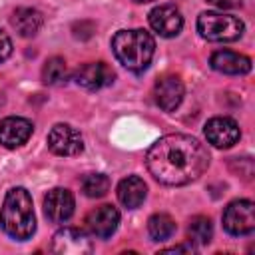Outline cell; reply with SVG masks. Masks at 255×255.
Wrapping results in <instances>:
<instances>
[{
	"mask_svg": "<svg viewBox=\"0 0 255 255\" xmlns=\"http://www.w3.org/2000/svg\"><path fill=\"white\" fill-rule=\"evenodd\" d=\"M207 2H211L217 8H235L241 0H207Z\"/></svg>",
	"mask_w": 255,
	"mask_h": 255,
	"instance_id": "23",
	"label": "cell"
},
{
	"mask_svg": "<svg viewBox=\"0 0 255 255\" xmlns=\"http://www.w3.org/2000/svg\"><path fill=\"white\" fill-rule=\"evenodd\" d=\"M12 54V40L8 38L6 32L0 30V62H4Z\"/></svg>",
	"mask_w": 255,
	"mask_h": 255,
	"instance_id": "22",
	"label": "cell"
},
{
	"mask_svg": "<svg viewBox=\"0 0 255 255\" xmlns=\"http://www.w3.org/2000/svg\"><path fill=\"white\" fill-rule=\"evenodd\" d=\"M112 50L124 68L143 72L153 58L155 42L145 30H120L112 38Z\"/></svg>",
	"mask_w": 255,
	"mask_h": 255,
	"instance_id": "3",
	"label": "cell"
},
{
	"mask_svg": "<svg viewBox=\"0 0 255 255\" xmlns=\"http://www.w3.org/2000/svg\"><path fill=\"white\" fill-rule=\"evenodd\" d=\"M110 189V179L104 173H88L82 177V191L88 197H104Z\"/></svg>",
	"mask_w": 255,
	"mask_h": 255,
	"instance_id": "21",
	"label": "cell"
},
{
	"mask_svg": "<svg viewBox=\"0 0 255 255\" xmlns=\"http://www.w3.org/2000/svg\"><path fill=\"white\" fill-rule=\"evenodd\" d=\"M211 68L221 72V74H231V76H241L251 70V58L231 52V50H217L211 54L209 60Z\"/></svg>",
	"mask_w": 255,
	"mask_h": 255,
	"instance_id": "15",
	"label": "cell"
},
{
	"mask_svg": "<svg viewBox=\"0 0 255 255\" xmlns=\"http://www.w3.org/2000/svg\"><path fill=\"white\" fill-rule=\"evenodd\" d=\"M135 2H151V0H135Z\"/></svg>",
	"mask_w": 255,
	"mask_h": 255,
	"instance_id": "26",
	"label": "cell"
},
{
	"mask_svg": "<svg viewBox=\"0 0 255 255\" xmlns=\"http://www.w3.org/2000/svg\"><path fill=\"white\" fill-rule=\"evenodd\" d=\"M0 227L8 237L16 241H26L34 235L36 215L32 197L24 187H14L6 193L0 209Z\"/></svg>",
	"mask_w": 255,
	"mask_h": 255,
	"instance_id": "2",
	"label": "cell"
},
{
	"mask_svg": "<svg viewBox=\"0 0 255 255\" xmlns=\"http://www.w3.org/2000/svg\"><path fill=\"white\" fill-rule=\"evenodd\" d=\"M32 124L26 118L10 116L0 122V143L8 149L24 145L32 135Z\"/></svg>",
	"mask_w": 255,
	"mask_h": 255,
	"instance_id": "14",
	"label": "cell"
},
{
	"mask_svg": "<svg viewBox=\"0 0 255 255\" xmlns=\"http://www.w3.org/2000/svg\"><path fill=\"white\" fill-rule=\"evenodd\" d=\"M42 80L50 86H58L68 80V66L62 58H50L42 68Z\"/></svg>",
	"mask_w": 255,
	"mask_h": 255,
	"instance_id": "20",
	"label": "cell"
},
{
	"mask_svg": "<svg viewBox=\"0 0 255 255\" xmlns=\"http://www.w3.org/2000/svg\"><path fill=\"white\" fill-rule=\"evenodd\" d=\"M2 106H4V96L0 94V108H2Z\"/></svg>",
	"mask_w": 255,
	"mask_h": 255,
	"instance_id": "25",
	"label": "cell"
},
{
	"mask_svg": "<svg viewBox=\"0 0 255 255\" xmlns=\"http://www.w3.org/2000/svg\"><path fill=\"white\" fill-rule=\"evenodd\" d=\"M86 229L100 239H108L110 235H114V231L120 225V211L114 205H98L94 207L88 215H86Z\"/></svg>",
	"mask_w": 255,
	"mask_h": 255,
	"instance_id": "8",
	"label": "cell"
},
{
	"mask_svg": "<svg viewBox=\"0 0 255 255\" xmlns=\"http://www.w3.org/2000/svg\"><path fill=\"white\" fill-rule=\"evenodd\" d=\"M183 82L177 76H163L153 86V100L163 112H175L183 100Z\"/></svg>",
	"mask_w": 255,
	"mask_h": 255,
	"instance_id": "11",
	"label": "cell"
},
{
	"mask_svg": "<svg viewBox=\"0 0 255 255\" xmlns=\"http://www.w3.org/2000/svg\"><path fill=\"white\" fill-rule=\"evenodd\" d=\"M179 251H193V247H185V245H175V247L163 249V253H179Z\"/></svg>",
	"mask_w": 255,
	"mask_h": 255,
	"instance_id": "24",
	"label": "cell"
},
{
	"mask_svg": "<svg viewBox=\"0 0 255 255\" xmlns=\"http://www.w3.org/2000/svg\"><path fill=\"white\" fill-rule=\"evenodd\" d=\"M149 26L163 38H173L181 32L183 26V18L179 14V10L171 4H163L157 6L149 12Z\"/></svg>",
	"mask_w": 255,
	"mask_h": 255,
	"instance_id": "13",
	"label": "cell"
},
{
	"mask_svg": "<svg viewBox=\"0 0 255 255\" xmlns=\"http://www.w3.org/2000/svg\"><path fill=\"white\" fill-rule=\"evenodd\" d=\"M245 26L237 16L223 12H203L197 18V32L209 42H233L239 40Z\"/></svg>",
	"mask_w": 255,
	"mask_h": 255,
	"instance_id": "4",
	"label": "cell"
},
{
	"mask_svg": "<svg viewBox=\"0 0 255 255\" xmlns=\"http://www.w3.org/2000/svg\"><path fill=\"white\" fill-rule=\"evenodd\" d=\"M74 80L78 86L94 92V90H102L114 82V70L104 62H90L76 70Z\"/></svg>",
	"mask_w": 255,
	"mask_h": 255,
	"instance_id": "12",
	"label": "cell"
},
{
	"mask_svg": "<svg viewBox=\"0 0 255 255\" xmlns=\"http://www.w3.org/2000/svg\"><path fill=\"white\" fill-rule=\"evenodd\" d=\"M147 231L153 241H165L175 233V221L167 213H155L147 221Z\"/></svg>",
	"mask_w": 255,
	"mask_h": 255,
	"instance_id": "18",
	"label": "cell"
},
{
	"mask_svg": "<svg viewBox=\"0 0 255 255\" xmlns=\"http://www.w3.org/2000/svg\"><path fill=\"white\" fill-rule=\"evenodd\" d=\"M187 235H189V241L195 243V245H207L211 241V235H213V225L209 221V217L205 215H197L189 221L187 225Z\"/></svg>",
	"mask_w": 255,
	"mask_h": 255,
	"instance_id": "19",
	"label": "cell"
},
{
	"mask_svg": "<svg viewBox=\"0 0 255 255\" xmlns=\"http://www.w3.org/2000/svg\"><path fill=\"white\" fill-rule=\"evenodd\" d=\"M42 22H44V18L36 8H18L12 16V26L24 38L36 36L38 30L42 28Z\"/></svg>",
	"mask_w": 255,
	"mask_h": 255,
	"instance_id": "17",
	"label": "cell"
},
{
	"mask_svg": "<svg viewBox=\"0 0 255 255\" xmlns=\"http://www.w3.org/2000/svg\"><path fill=\"white\" fill-rule=\"evenodd\" d=\"M145 163L159 183L185 185L205 173L209 153L195 137L187 133H169L147 149Z\"/></svg>",
	"mask_w": 255,
	"mask_h": 255,
	"instance_id": "1",
	"label": "cell"
},
{
	"mask_svg": "<svg viewBox=\"0 0 255 255\" xmlns=\"http://www.w3.org/2000/svg\"><path fill=\"white\" fill-rule=\"evenodd\" d=\"M241 131H239V126L235 120L227 118V116H217V118H211L207 124H205V137L211 145L215 147H231L233 143H237Z\"/></svg>",
	"mask_w": 255,
	"mask_h": 255,
	"instance_id": "9",
	"label": "cell"
},
{
	"mask_svg": "<svg viewBox=\"0 0 255 255\" xmlns=\"http://www.w3.org/2000/svg\"><path fill=\"white\" fill-rule=\"evenodd\" d=\"M44 213L54 223H64L74 213V195L66 187H54L44 197Z\"/></svg>",
	"mask_w": 255,
	"mask_h": 255,
	"instance_id": "10",
	"label": "cell"
},
{
	"mask_svg": "<svg viewBox=\"0 0 255 255\" xmlns=\"http://www.w3.org/2000/svg\"><path fill=\"white\" fill-rule=\"evenodd\" d=\"M223 227L227 233L239 237L249 235L255 229V205L249 199L231 201L223 211Z\"/></svg>",
	"mask_w": 255,
	"mask_h": 255,
	"instance_id": "5",
	"label": "cell"
},
{
	"mask_svg": "<svg viewBox=\"0 0 255 255\" xmlns=\"http://www.w3.org/2000/svg\"><path fill=\"white\" fill-rule=\"evenodd\" d=\"M48 147L56 155L72 157V155L82 153V149H84V137H82V133L76 128H72L68 124H56L48 131Z\"/></svg>",
	"mask_w": 255,
	"mask_h": 255,
	"instance_id": "6",
	"label": "cell"
},
{
	"mask_svg": "<svg viewBox=\"0 0 255 255\" xmlns=\"http://www.w3.org/2000/svg\"><path fill=\"white\" fill-rule=\"evenodd\" d=\"M92 249L88 235L76 227H62L52 237V251L58 255H88Z\"/></svg>",
	"mask_w": 255,
	"mask_h": 255,
	"instance_id": "7",
	"label": "cell"
},
{
	"mask_svg": "<svg viewBox=\"0 0 255 255\" xmlns=\"http://www.w3.org/2000/svg\"><path fill=\"white\" fill-rule=\"evenodd\" d=\"M145 195H147V187H145L143 179L137 175H128L126 179H122L118 183V199L128 209L139 207L143 203Z\"/></svg>",
	"mask_w": 255,
	"mask_h": 255,
	"instance_id": "16",
	"label": "cell"
}]
</instances>
